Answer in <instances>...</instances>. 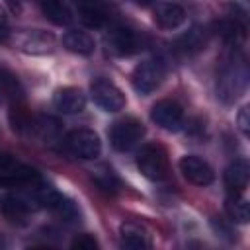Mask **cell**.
Returning <instances> with one entry per match:
<instances>
[{"label":"cell","instance_id":"1","mask_svg":"<svg viewBox=\"0 0 250 250\" xmlns=\"http://www.w3.org/2000/svg\"><path fill=\"white\" fill-rule=\"evenodd\" d=\"M137 168L145 178H148L152 182L164 180L168 174L166 150L160 145H145L137 152Z\"/></svg>","mask_w":250,"mask_h":250},{"label":"cell","instance_id":"2","mask_svg":"<svg viewBox=\"0 0 250 250\" xmlns=\"http://www.w3.org/2000/svg\"><path fill=\"white\" fill-rule=\"evenodd\" d=\"M66 148L84 160H94L100 156L102 152V141L98 137V133H94L92 129H72L66 139Z\"/></svg>","mask_w":250,"mask_h":250},{"label":"cell","instance_id":"3","mask_svg":"<svg viewBox=\"0 0 250 250\" xmlns=\"http://www.w3.org/2000/svg\"><path fill=\"white\" fill-rule=\"evenodd\" d=\"M90 94H92V100L94 104L104 109V111H109V113H115L119 109L125 107V96L123 92L109 80L105 78H98L92 82L90 86Z\"/></svg>","mask_w":250,"mask_h":250},{"label":"cell","instance_id":"4","mask_svg":"<svg viewBox=\"0 0 250 250\" xmlns=\"http://www.w3.org/2000/svg\"><path fill=\"white\" fill-rule=\"evenodd\" d=\"M162 78H164V68L156 61H143V62H139L133 68V74H131L133 88L139 94H143V96L152 94L160 86Z\"/></svg>","mask_w":250,"mask_h":250},{"label":"cell","instance_id":"5","mask_svg":"<svg viewBox=\"0 0 250 250\" xmlns=\"http://www.w3.org/2000/svg\"><path fill=\"white\" fill-rule=\"evenodd\" d=\"M37 201L39 205L43 207H49L55 215H59L62 221H68V223H76L80 221V211L76 207L74 201H70L68 197H64L62 193L51 189V188H41L37 193Z\"/></svg>","mask_w":250,"mask_h":250},{"label":"cell","instance_id":"6","mask_svg":"<svg viewBox=\"0 0 250 250\" xmlns=\"http://www.w3.org/2000/svg\"><path fill=\"white\" fill-rule=\"evenodd\" d=\"M143 137H145V125L139 119H133V117H127V119H121V121L113 123L111 133H109L111 145L117 150L133 148Z\"/></svg>","mask_w":250,"mask_h":250},{"label":"cell","instance_id":"7","mask_svg":"<svg viewBox=\"0 0 250 250\" xmlns=\"http://www.w3.org/2000/svg\"><path fill=\"white\" fill-rule=\"evenodd\" d=\"M246 86V68L240 62L229 64L219 78V96L225 104L236 100Z\"/></svg>","mask_w":250,"mask_h":250},{"label":"cell","instance_id":"8","mask_svg":"<svg viewBox=\"0 0 250 250\" xmlns=\"http://www.w3.org/2000/svg\"><path fill=\"white\" fill-rule=\"evenodd\" d=\"M180 172L188 182H191L195 186H209L215 180L213 168L203 158H199L195 154H188V156L180 158Z\"/></svg>","mask_w":250,"mask_h":250},{"label":"cell","instance_id":"9","mask_svg":"<svg viewBox=\"0 0 250 250\" xmlns=\"http://www.w3.org/2000/svg\"><path fill=\"white\" fill-rule=\"evenodd\" d=\"M150 119L166 131H176V129H180V125L184 121V111H182L180 104H176L174 100H160L152 105Z\"/></svg>","mask_w":250,"mask_h":250},{"label":"cell","instance_id":"10","mask_svg":"<svg viewBox=\"0 0 250 250\" xmlns=\"http://www.w3.org/2000/svg\"><path fill=\"white\" fill-rule=\"evenodd\" d=\"M107 43H109L111 51L117 53V55H121V57L135 55L137 51L143 49V39H141V35H139L135 29H129V27H115V29L109 33Z\"/></svg>","mask_w":250,"mask_h":250},{"label":"cell","instance_id":"11","mask_svg":"<svg viewBox=\"0 0 250 250\" xmlns=\"http://www.w3.org/2000/svg\"><path fill=\"white\" fill-rule=\"evenodd\" d=\"M53 105L61 113H80L86 105V98L80 88L66 86V88H59L53 94Z\"/></svg>","mask_w":250,"mask_h":250},{"label":"cell","instance_id":"12","mask_svg":"<svg viewBox=\"0 0 250 250\" xmlns=\"http://www.w3.org/2000/svg\"><path fill=\"white\" fill-rule=\"evenodd\" d=\"M119 240L123 248H131V250H143L150 246V234L148 230L133 221L121 223L119 227Z\"/></svg>","mask_w":250,"mask_h":250},{"label":"cell","instance_id":"13","mask_svg":"<svg viewBox=\"0 0 250 250\" xmlns=\"http://www.w3.org/2000/svg\"><path fill=\"white\" fill-rule=\"evenodd\" d=\"M39 207V201H37V195L33 199L25 197V195H8L2 199L0 203V209L4 213L6 219L10 221H16V219H23L27 217L31 211H35Z\"/></svg>","mask_w":250,"mask_h":250},{"label":"cell","instance_id":"14","mask_svg":"<svg viewBox=\"0 0 250 250\" xmlns=\"http://www.w3.org/2000/svg\"><path fill=\"white\" fill-rule=\"evenodd\" d=\"M186 20V12L176 2H160L154 8V23L160 29H176Z\"/></svg>","mask_w":250,"mask_h":250},{"label":"cell","instance_id":"15","mask_svg":"<svg viewBox=\"0 0 250 250\" xmlns=\"http://www.w3.org/2000/svg\"><path fill=\"white\" fill-rule=\"evenodd\" d=\"M248 178H250V164L246 158H236L225 170V184L230 189V193L232 191L242 193V189L248 186Z\"/></svg>","mask_w":250,"mask_h":250},{"label":"cell","instance_id":"16","mask_svg":"<svg viewBox=\"0 0 250 250\" xmlns=\"http://www.w3.org/2000/svg\"><path fill=\"white\" fill-rule=\"evenodd\" d=\"M62 45H64V49H68L70 53L84 55V57L92 55L94 49H96L94 39H92L86 31H76V29L66 31V33L62 35Z\"/></svg>","mask_w":250,"mask_h":250},{"label":"cell","instance_id":"17","mask_svg":"<svg viewBox=\"0 0 250 250\" xmlns=\"http://www.w3.org/2000/svg\"><path fill=\"white\" fill-rule=\"evenodd\" d=\"M41 12L45 14V18L49 21H53L55 25H68L72 23L74 16L72 10L68 8L66 2L62 0H43L41 2Z\"/></svg>","mask_w":250,"mask_h":250},{"label":"cell","instance_id":"18","mask_svg":"<svg viewBox=\"0 0 250 250\" xmlns=\"http://www.w3.org/2000/svg\"><path fill=\"white\" fill-rule=\"evenodd\" d=\"M225 209H227L229 217L236 223H248V219H250V207L242 193L232 191L225 201Z\"/></svg>","mask_w":250,"mask_h":250},{"label":"cell","instance_id":"19","mask_svg":"<svg viewBox=\"0 0 250 250\" xmlns=\"http://www.w3.org/2000/svg\"><path fill=\"white\" fill-rule=\"evenodd\" d=\"M92 180H94V184H96L102 191H105V193H117L119 188H121L119 178L115 176V172H113L109 166H100V168L92 174Z\"/></svg>","mask_w":250,"mask_h":250},{"label":"cell","instance_id":"20","mask_svg":"<svg viewBox=\"0 0 250 250\" xmlns=\"http://www.w3.org/2000/svg\"><path fill=\"white\" fill-rule=\"evenodd\" d=\"M21 49L27 53H47L53 49V37L43 31H31L25 35Z\"/></svg>","mask_w":250,"mask_h":250},{"label":"cell","instance_id":"21","mask_svg":"<svg viewBox=\"0 0 250 250\" xmlns=\"http://www.w3.org/2000/svg\"><path fill=\"white\" fill-rule=\"evenodd\" d=\"M10 121H12V127L16 131H23V129H31L33 127V119L31 115L25 111V107L21 105H12V111H10Z\"/></svg>","mask_w":250,"mask_h":250},{"label":"cell","instance_id":"22","mask_svg":"<svg viewBox=\"0 0 250 250\" xmlns=\"http://www.w3.org/2000/svg\"><path fill=\"white\" fill-rule=\"evenodd\" d=\"M180 45H182V49L186 51V53H191V51H197V49H201L203 45H205V35L199 31V29H191V31H188L182 39H180Z\"/></svg>","mask_w":250,"mask_h":250},{"label":"cell","instance_id":"23","mask_svg":"<svg viewBox=\"0 0 250 250\" xmlns=\"http://www.w3.org/2000/svg\"><path fill=\"white\" fill-rule=\"evenodd\" d=\"M80 20L88 27H102L105 23V14L102 10H98V8H82Z\"/></svg>","mask_w":250,"mask_h":250},{"label":"cell","instance_id":"24","mask_svg":"<svg viewBox=\"0 0 250 250\" xmlns=\"http://www.w3.org/2000/svg\"><path fill=\"white\" fill-rule=\"evenodd\" d=\"M72 248L76 250H96L98 248V240L90 234H78L74 240H72Z\"/></svg>","mask_w":250,"mask_h":250},{"label":"cell","instance_id":"25","mask_svg":"<svg viewBox=\"0 0 250 250\" xmlns=\"http://www.w3.org/2000/svg\"><path fill=\"white\" fill-rule=\"evenodd\" d=\"M248 125H250L248 123V107H242L240 113H238V127L244 135H248Z\"/></svg>","mask_w":250,"mask_h":250},{"label":"cell","instance_id":"26","mask_svg":"<svg viewBox=\"0 0 250 250\" xmlns=\"http://www.w3.org/2000/svg\"><path fill=\"white\" fill-rule=\"evenodd\" d=\"M8 33V18H6V12L0 8V39H4Z\"/></svg>","mask_w":250,"mask_h":250},{"label":"cell","instance_id":"27","mask_svg":"<svg viewBox=\"0 0 250 250\" xmlns=\"http://www.w3.org/2000/svg\"><path fill=\"white\" fill-rule=\"evenodd\" d=\"M156 0H135V4H139V6H143V8H146V6H150V4H154Z\"/></svg>","mask_w":250,"mask_h":250},{"label":"cell","instance_id":"28","mask_svg":"<svg viewBox=\"0 0 250 250\" xmlns=\"http://www.w3.org/2000/svg\"><path fill=\"white\" fill-rule=\"evenodd\" d=\"M6 2L10 4V8H12V10H18V2H16V0H6Z\"/></svg>","mask_w":250,"mask_h":250}]
</instances>
